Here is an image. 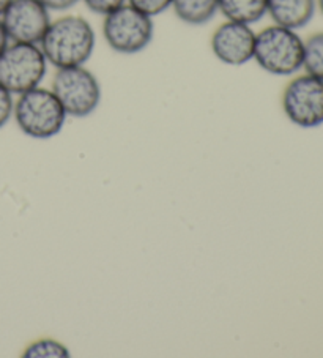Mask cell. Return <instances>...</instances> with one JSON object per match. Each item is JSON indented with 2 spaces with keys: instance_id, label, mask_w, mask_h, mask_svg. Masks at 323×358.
I'll use <instances>...</instances> for the list:
<instances>
[{
  "instance_id": "obj_3",
  "label": "cell",
  "mask_w": 323,
  "mask_h": 358,
  "mask_svg": "<svg viewBox=\"0 0 323 358\" xmlns=\"http://www.w3.org/2000/svg\"><path fill=\"white\" fill-rule=\"evenodd\" d=\"M304 40L296 30L273 24L256 34L254 59L273 76H292L303 68Z\"/></svg>"
},
{
  "instance_id": "obj_2",
  "label": "cell",
  "mask_w": 323,
  "mask_h": 358,
  "mask_svg": "<svg viewBox=\"0 0 323 358\" xmlns=\"http://www.w3.org/2000/svg\"><path fill=\"white\" fill-rule=\"evenodd\" d=\"M13 117L29 138L51 139L62 131L68 115L54 92L38 85L17 95Z\"/></svg>"
},
{
  "instance_id": "obj_19",
  "label": "cell",
  "mask_w": 323,
  "mask_h": 358,
  "mask_svg": "<svg viewBox=\"0 0 323 358\" xmlns=\"http://www.w3.org/2000/svg\"><path fill=\"white\" fill-rule=\"evenodd\" d=\"M8 45H10V38L7 35V30H5V27H3L2 20H0V54L5 51V48H7Z\"/></svg>"
},
{
  "instance_id": "obj_18",
  "label": "cell",
  "mask_w": 323,
  "mask_h": 358,
  "mask_svg": "<svg viewBox=\"0 0 323 358\" xmlns=\"http://www.w3.org/2000/svg\"><path fill=\"white\" fill-rule=\"evenodd\" d=\"M49 11H66L78 5L80 0H40Z\"/></svg>"
},
{
  "instance_id": "obj_20",
  "label": "cell",
  "mask_w": 323,
  "mask_h": 358,
  "mask_svg": "<svg viewBox=\"0 0 323 358\" xmlns=\"http://www.w3.org/2000/svg\"><path fill=\"white\" fill-rule=\"evenodd\" d=\"M11 0H0V16H2V13L5 10H7V7L10 5Z\"/></svg>"
},
{
  "instance_id": "obj_7",
  "label": "cell",
  "mask_w": 323,
  "mask_h": 358,
  "mask_svg": "<svg viewBox=\"0 0 323 358\" xmlns=\"http://www.w3.org/2000/svg\"><path fill=\"white\" fill-rule=\"evenodd\" d=\"M282 109L287 119L300 128H315L323 123V81L300 75L285 85Z\"/></svg>"
},
{
  "instance_id": "obj_15",
  "label": "cell",
  "mask_w": 323,
  "mask_h": 358,
  "mask_svg": "<svg viewBox=\"0 0 323 358\" xmlns=\"http://www.w3.org/2000/svg\"><path fill=\"white\" fill-rule=\"evenodd\" d=\"M127 3L133 5L134 8L152 17L164 13L166 10L172 7V0H128Z\"/></svg>"
},
{
  "instance_id": "obj_12",
  "label": "cell",
  "mask_w": 323,
  "mask_h": 358,
  "mask_svg": "<svg viewBox=\"0 0 323 358\" xmlns=\"http://www.w3.org/2000/svg\"><path fill=\"white\" fill-rule=\"evenodd\" d=\"M220 11L229 21L252 26L268 13V0H220Z\"/></svg>"
},
{
  "instance_id": "obj_17",
  "label": "cell",
  "mask_w": 323,
  "mask_h": 358,
  "mask_svg": "<svg viewBox=\"0 0 323 358\" xmlns=\"http://www.w3.org/2000/svg\"><path fill=\"white\" fill-rule=\"evenodd\" d=\"M80 2H84L85 7L89 8L92 13L106 16L113 13L114 10L120 8L122 5H125L128 0H80Z\"/></svg>"
},
{
  "instance_id": "obj_9",
  "label": "cell",
  "mask_w": 323,
  "mask_h": 358,
  "mask_svg": "<svg viewBox=\"0 0 323 358\" xmlns=\"http://www.w3.org/2000/svg\"><path fill=\"white\" fill-rule=\"evenodd\" d=\"M210 46L215 57L222 64L241 66L254 59L256 32L247 24L227 20L216 27Z\"/></svg>"
},
{
  "instance_id": "obj_21",
  "label": "cell",
  "mask_w": 323,
  "mask_h": 358,
  "mask_svg": "<svg viewBox=\"0 0 323 358\" xmlns=\"http://www.w3.org/2000/svg\"><path fill=\"white\" fill-rule=\"evenodd\" d=\"M317 7H319L320 13H322V16H323V0H317Z\"/></svg>"
},
{
  "instance_id": "obj_8",
  "label": "cell",
  "mask_w": 323,
  "mask_h": 358,
  "mask_svg": "<svg viewBox=\"0 0 323 358\" xmlns=\"http://www.w3.org/2000/svg\"><path fill=\"white\" fill-rule=\"evenodd\" d=\"M0 20L11 43L30 45H40L52 21L51 11L40 0H11Z\"/></svg>"
},
{
  "instance_id": "obj_6",
  "label": "cell",
  "mask_w": 323,
  "mask_h": 358,
  "mask_svg": "<svg viewBox=\"0 0 323 358\" xmlns=\"http://www.w3.org/2000/svg\"><path fill=\"white\" fill-rule=\"evenodd\" d=\"M51 90L59 98L66 115L89 117L101 103V85L98 78L84 65L59 68L52 78Z\"/></svg>"
},
{
  "instance_id": "obj_4",
  "label": "cell",
  "mask_w": 323,
  "mask_h": 358,
  "mask_svg": "<svg viewBox=\"0 0 323 358\" xmlns=\"http://www.w3.org/2000/svg\"><path fill=\"white\" fill-rule=\"evenodd\" d=\"M48 73V60L40 45L11 43L0 54V85L13 95L41 85Z\"/></svg>"
},
{
  "instance_id": "obj_16",
  "label": "cell",
  "mask_w": 323,
  "mask_h": 358,
  "mask_svg": "<svg viewBox=\"0 0 323 358\" xmlns=\"http://www.w3.org/2000/svg\"><path fill=\"white\" fill-rule=\"evenodd\" d=\"M15 110V95L0 85V128H3L13 119Z\"/></svg>"
},
{
  "instance_id": "obj_14",
  "label": "cell",
  "mask_w": 323,
  "mask_h": 358,
  "mask_svg": "<svg viewBox=\"0 0 323 358\" xmlns=\"http://www.w3.org/2000/svg\"><path fill=\"white\" fill-rule=\"evenodd\" d=\"M22 357L26 358H66L70 357L66 345L57 339L41 338L36 339L24 350Z\"/></svg>"
},
{
  "instance_id": "obj_1",
  "label": "cell",
  "mask_w": 323,
  "mask_h": 358,
  "mask_svg": "<svg viewBox=\"0 0 323 358\" xmlns=\"http://www.w3.org/2000/svg\"><path fill=\"white\" fill-rule=\"evenodd\" d=\"M96 35L82 16L66 15L51 21L40 48L48 64L55 68L85 65L95 51Z\"/></svg>"
},
{
  "instance_id": "obj_11",
  "label": "cell",
  "mask_w": 323,
  "mask_h": 358,
  "mask_svg": "<svg viewBox=\"0 0 323 358\" xmlns=\"http://www.w3.org/2000/svg\"><path fill=\"white\" fill-rule=\"evenodd\" d=\"M171 8L188 26H205L220 11V0H172Z\"/></svg>"
},
{
  "instance_id": "obj_10",
  "label": "cell",
  "mask_w": 323,
  "mask_h": 358,
  "mask_svg": "<svg viewBox=\"0 0 323 358\" xmlns=\"http://www.w3.org/2000/svg\"><path fill=\"white\" fill-rule=\"evenodd\" d=\"M317 0H268V13L278 26L298 30L313 21Z\"/></svg>"
},
{
  "instance_id": "obj_5",
  "label": "cell",
  "mask_w": 323,
  "mask_h": 358,
  "mask_svg": "<svg viewBox=\"0 0 323 358\" xmlns=\"http://www.w3.org/2000/svg\"><path fill=\"white\" fill-rule=\"evenodd\" d=\"M155 34L153 17L125 3L103 21V36L108 46L119 54H138L148 48Z\"/></svg>"
},
{
  "instance_id": "obj_13",
  "label": "cell",
  "mask_w": 323,
  "mask_h": 358,
  "mask_svg": "<svg viewBox=\"0 0 323 358\" xmlns=\"http://www.w3.org/2000/svg\"><path fill=\"white\" fill-rule=\"evenodd\" d=\"M303 70L323 81V32L310 35L304 41Z\"/></svg>"
}]
</instances>
